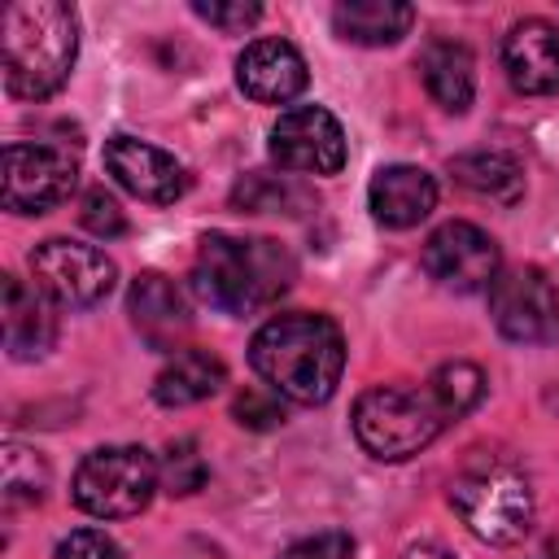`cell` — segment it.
Instances as JSON below:
<instances>
[{"instance_id": "cell-2", "label": "cell", "mask_w": 559, "mask_h": 559, "mask_svg": "<svg viewBox=\"0 0 559 559\" xmlns=\"http://www.w3.org/2000/svg\"><path fill=\"white\" fill-rule=\"evenodd\" d=\"M293 275H297L293 253L266 236L210 231L201 236V249L192 262L197 297L223 314H253L271 306L280 293H288Z\"/></svg>"}, {"instance_id": "cell-12", "label": "cell", "mask_w": 559, "mask_h": 559, "mask_svg": "<svg viewBox=\"0 0 559 559\" xmlns=\"http://www.w3.org/2000/svg\"><path fill=\"white\" fill-rule=\"evenodd\" d=\"M105 170L140 201L153 205H175L188 192V170L179 157H170L166 148L135 140V135H114L105 144Z\"/></svg>"}, {"instance_id": "cell-6", "label": "cell", "mask_w": 559, "mask_h": 559, "mask_svg": "<svg viewBox=\"0 0 559 559\" xmlns=\"http://www.w3.org/2000/svg\"><path fill=\"white\" fill-rule=\"evenodd\" d=\"M157 485L162 472L144 445H100L74 467L70 498L96 520H127L153 502Z\"/></svg>"}, {"instance_id": "cell-26", "label": "cell", "mask_w": 559, "mask_h": 559, "mask_svg": "<svg viewBox=\"0 0 559 559\" xmlns=\"http://www.w3.org/2000/svg\"><path fill=\"white\" fill-rule=\"evenodd\" d=\"M79 218H83V227H87L92 236H100V240H114V236H122V231H127L122 205H118V201H114L105 188H92V192L83 197Z\"/></svg>"}, {"instance_id": "cell-29", "label": "cell", "mask_w": 559, "mask_h": 559, "mask_svg": "<svg viewBox=\"0 0 559 559\" xmlns=\"http://www.w3.org/2000/svg\"><path fill=\"white\" fill-rule=\"evenodd\" d=\"M231 415H236L240 428H258V432L284 424V406H280L271 393H262V389H245V393H236Z\"/></svg>"}, {"instance_id": "cell-20", "label": "cell", "mask_w": 559, "mask_h": 559, "mask_svg": "<svg viewBox=\"0 0 559 559\" xmlns=\"http://www.w3.org/2000/svg\"><path fill=\"white\" fill-rule=\"evenodd\" d=\"M227 384V367L205 349H179L153 380V397L162 406H192L205 402Z\"/></svg>"}, {"instance_id": "cell-17", "label": "cell", "mask_w": 559, "mask_h": 559, "mask_svg": "<svg viewBox=\"0 0 559 559\" xmlns=\"http://www.w3.org/2000/svg\"><path fill=\"white\" fill-rule=\"evenodd\" d=\"M57 345V314L39 288L4 275V349L17 362L44 358Z\"/></svg>"}, {"instance_id": "cell-8", "label": "cell", "mask_w": 559, "mask_h": 559, "mask_svg": "<svg viewBox=\"0 0 559 559\" xmlns=\"http://www.w3.org/2000/svg\"><path fill=\"white\" fill-rule=\"evenodd\" d=\"M489 314L507 341L546 345L559 336V288L542 266H507L489 284Z\"/></svg>"}, {"instance_id": "cell-16", "label": "cell", "mask_w": 559, "mask_h": 559, "mask_svg": "<svg viewBox=\"0 0 559 559\" xmlns=\"http://www.w3.org/2000/svg\"><path fill=\"white\" fill-rule=\"evenodd\" d=\"M367 205L376 214V223L402 231V227H415L432 214L437 205V179L424 170V166H380L371 175V188H367Z\"/></svg>"}, {"instance_id": "cell-31", "label": "cell", "mask_w": 559, "mask_h": 559, "mask_svg": "<svg viewBox=\"0 0 559 559\" xmlns=\"http://www.w3.org/2000/svg\"><path fill=\"white\" fill-rule=\"evenodd\" d=\"M402 559H454L450 550H441V546H432V542H424V546H411Z\"/></svg>"}, {"instance_id": "cell-7", "label": "cell", "mask_w": 559, "mask_h": 559, "mask_svg": "<svg viewBox=\"0 0 559 559\" xmlns=\"http://www.w3.org/2000/svg\"><path fill=\"white\" fill-rule=\"evenodd\" d=\"M31 275H35V288L48 301H57L66 310H92L114 293L118 266L96 245L52 236V240L31 249Z\"/></svg>"}, {"instance_id": "cell-4", "label": "cell", "mask_w": 559, "mask_h": 559, "mask_svg": "<svg viewBox=\"0 0 559 559\" xmlns=\"http://www.w3.org/2000/svg\"><path fill=\"white\" fill-rule=\"evenodd\" d=\"M450 419L454 415L432 384H376L354 402V437L371 459L384 463L428 450Z\"/></svg>"}, {"instance_id": "cell-11", "label": "cell", "mask_w": 559, "mask_h": 559, "mask_svg": "<svg viewBox=\"0 0 559 559\" xmlns=\"http://www.w3.org/2000/svg\"><path fill=\"white\" fill-rule=\"evenodd\" d=\"M79 166L66 148L52 144H4V210L44 214L74 192Z\"/></svg>"}, {"instance_id": "cell-19", "label": "cell", "mask_w": 559, "mask_h": 559, "mask_svg": "<svg viewBox=\"0 0 559 559\" xmlns=\"http://www.w3.org/2000/svg\"><path fill=\"white\" fill-rule=\"evenodd\" d=\"M415 22L411 4L397 0H341L332 9V26L345 44H362V48H384L397 44Z\"/></svg>"}, {"instance_id": "cell-3", "label": "cell", "mask_w": 559, "mask_h": 559, "mask_svg": "<svg viewBox=\"0 0 559 559\" xmlns=\"http://www.w3.org/2000/svg\"><path fill=\"white\" fill-rule=\"evenodd\" d=\"M4 87L22 100L52 96L79 57V17L61 0H22L0 13Z\"/></svg>"}, {"instance_id": "cell-15", "label": "cell", "mask_w": 559, "mask_h": 559, "mask_svg": "<svg viewBox=\"0 0 559 559\" xmlns=\"http://www.w3.org/2000/svg\"><path fill=\"white\" fill-rule=\"evenodd\" d=\"M127 314H131L135 332L153 349H175L179 354V341L192 328L183 293L166 275H157V271H144V275L131 280V288H127Z\"/></svg>"}, {"instance_id": "cell-9", "label": "cell", "mask_w": 559, "mask_h": 559, "mask_svg": "<svg viewBox=\"0 0 559 559\" xmlns=\"http://www.w3.org/2000/svg\"><path fill=\"white\" fill-rule=\"evenodd\" d=\"M419 262L441 288H454V293H489V284L502 271V253H498L493 236L463 218L441 223L424 240Z\"/></svg>"}, {"instance_id": "cell-30", "label": "cell", "mask_w": 559, "mask_h": 559, "mask_svg": "<svg viewBox=\"0 0 559 559\" xmlns=\"http://www.w3.org/2000/svg\"><path fill=\"white\" fill-rule=\"evenodd\" d=\"M192 13L201 17V22H210V26H218V31H245V26H253L258 17H262V9L258 4H245V0H236V4H205V0H192Z\"/></svg>"}, {"instance_id": "cell-24", "label": "cell", "mask_w": 559, "mask_h": 559, "mask_svg": "<svg viewBox=\"0 0 559 559\" xmlns=\"http://www.w3.org/2000/svg\"><path fill=\"white\" fill-rule=\"evenodd\" d=\"M48 485V467L35 459V450L9 445L4 450V502H35Z\"/></svg>"}, {"instance_id": "cell-23", "label": "cell", "mask_w": 559, "mask_h": 559, "mask_svg": "<svg viewBox=\"0 0 559 559\" xmlns=\"http://www.w3.org/2000/svg\"><path fill=\"white\" fill-rule=\"evenodd\" d=\"M428 384L437 389V397L450 406V415H467L480 397H485V371L476 362H445L428 376Z\"/></svg>"}, {"instance_id": "cell-13", "label": "cell", "mask_w": 559, "mask_h": 559, "mask_svg": "<svg viewBox=\"0 0 559 559\" xmlns=\"http://www.w3.org/2000/svg\"><path fill=\"white\" fill-rule=\"evenodd\" d=\"M236 83L258 105H288L293 96L306 92L310 70L288 39H253L236 57Z\"/></svg>"}, {"instance_id": "cell-28", "label": "cell", "mask_w": 559, "mask_h": 559, "mask_svg": "<svg viewBox=\"0 0 559 559\" xmlns=\"http://www.w3.org/2000/svg\"><path fill=\"white\" fill-rule=\"evenodd\" d=\"M52 559H122V546L100 528H74L70 537L57 542Z\"/></svg>"}, {"instance_id": "cell-5", "label": "cell", "mask_w": 559, "mask_h": 559, "mask_svg": "<svg viewBox=\"0 0 559 559\" xmlns=\"http://www.w3.org/2000/svg\"><path fill=\"white\" fill-rule=\"evenodd\" d=\"M450 507L489 546H515L533 528V489L524 472H515L502 459L467 467L450 485Z\"/></svg>"}, {"instance_id": "cell-21", "label": "cell", "mask_w": 559, "mask_h": 559, "mask_svg": "<svg viewBox=\"0 0 559 559\" xmlns=\"http://www.w3.org/2000/svg\"><path fill=\"white\" fill-rule=\"evenodd\" d=\"M450 175L476 192V197H489L498 205H515L524 197V166L511 157V153H493V148H476V153H459L450 162Z\"/></svg>"}, {"instance_id": "cell-14", "label": "cell", "mask_w": 559, "mask_h": 559, "mask_svg": "<svg viewBox=\"0 0 559 559\" xmlns=\"http://www.w3.org/2000/svg\"><path fill=\"white\" fill-rule=\"evenodd\" d=\"M502 70L524 96L559 92V26L546 17L515 22L502 39Z\"/></svg>"}, {"instance_id": "cell-18", "label": "cell", "mask_w": 559, "mask_h": 559, "mask_svg": "<svg viewBox=\"0 0 559 559\" xmlns=\"http://www.w3.org/2000/svg\"><path fill=\"white\" fill-rule=\"evenodd\" d=\"M419 74H424V87L428 96L450 109V114H463L472 105V92H476V57L467 44H454V39H432L424 52H419Z\"/></svg>"}, {"instance_id": "cell-10", "label": "cell", "mask_w": 559, "mask_h": 559, "mask_svg": "<svg viewBox=\"0 0 559 559\" xmlns=\"http://www.w3.org/2000/svg\"><path fill=\"white\" fill-rule=\"evenodd\" d=\"M266 148L280 170H301V175H341V166L349 157L345 131L323 105L284 109L280 122L271 127Z\"/></svg>"}, {"instance_id": "cell-32", "label": "cell", "mask_w": 559, "mask_h": 559, "mask_svg": "<svg viewBox=\"0 0 559 559\" xmlns=\"http://www.w3.org/2000/svg\"><path fill=\"white\" fill-rule=\"evenodd\" d=\"M537 559H559V546H546V550H542Z\"/></svg>"}, {"instance_id": "cell-1", "label": "cell", "mask_w": 559, "mask_h": 559, "mask_svg": "<svg viewBox=\"0 0 559 559\" xmlns=\"http://www.w3.org/2000/svg\"><path fill=\"white\" fill-rule=\"evenodd\" d=\"M249 362L271 384V393L297 406H319L341 384L345 336L328 314H310V310L275 314L253 332Z\"/></svg>"}, {"instance_id": "cell-25", "label": "cell", "mask_w": 559, "mask_h": 559, "mask_svg": "<svg viewBox=\"0 0 559 559\" xmlns=\"http://www.w3.org/2000/svg\"><path fill=\"white\" fill-rule=\"evenodd\" d=\"M162 472V485L166 493H197L205 485V459L197 454V441H170L166 445V459L157 463Z\"/></svg>"}, {"instance_id": "cell-22", "label": "cell", "mask_w": 559, "mask_h": 559, "mask_svg": "<svg viewBox=\"0 0 559 559\" xmlns=\"http://www.w3.org/2000/svg\"><path fill=\"white\" fill-rule=\"evenodd\" d=\"M231 205L245 214H301V205H310V197L275 175H245L231 188Z\"/></svg>"}, {"instance_id": "cell-27", "label": "cell", "mask_w": 559, "mask_h": 559, "mask_svg": "<svg viewBox=\"0 0 559 559\" xmlns=\"http://www.w3.org/2000/svg\"><path fill=\"white\" fill-rule=\"evenodd\" d=\"M275 559H354V537L341 528H323V533H310V537L284 546Z\"/></svg>"}]
</instances>
